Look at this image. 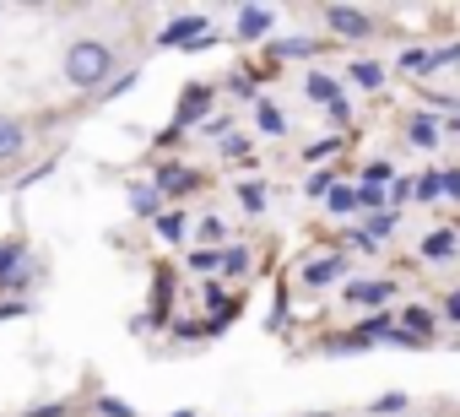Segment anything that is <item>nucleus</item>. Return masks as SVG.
I'll list each match as a JSON object with an SVG mask.
<instances>
[{
  "mask_svg": "<svg viewBox=\"0 0 460 417\" xmlns=\"http://www.w3.org/2000/svg\"><path fill=\"white\" fill-rule=\"evenodd\" d=\"M109 76H114V49L103 39H76L66 49V87L98 93V87H109Z\"/></svg>",
  "mask_w": 460,
  "mask_h": 417,
  "instance_id": "nucleus-1",
  "label": "nucleus"
},
{
  "mask_svg": "<svg viewBox=\"0 0 460 417\" xmlns=\"http://www.w3.org/2000/svg\"><path fill=\"white\" fill-rule=\"evenodd\" d=\"M157 44H163V49H200V44H211V22H206V17H173V22L157 33Z\"/></svg>",
  "mask_w": 460,
  "mask_h": 417,
  "instance_id": "nucleus-2",
  "label": "nucleus"
},
{
  "mask_svg": "<svg viewBox=\"0 0 460 417\" xmlns=\"http://www.w3.org/2000/svg\"><path fill=\"white\" fill-rule=\"evenodd\" d=\"M195 184H200V173L184 168V163H163V168H152V190H157V195H190Z\"/></svg>",
  "mask_w": 460,
  "mask_h": 417,
  "instance_id": "nucleus-3",
  "label": "nucleus"
},
{
  "mask_svg": "<svg viewBox=\"0 0 460 417\" xmlns=\"http://www.w3.org/2000/svg\"><path fill=\"white\" fill-rule=\"evenodd\" d=\"M325 28L331 33H341V39H368V17L358 12V6H325Z\"/></svg>",
  "mask_w": 460,
  "mask_h": 417,
  "instance_id": "nucleus-4",
  "label": "nucleus"
},
{
  "mask_svg": "<svg viewBox=\"0 0 460 417\" xmlns=\"http://www.w3.org/2000/svg\"><path fill=\"white\" fill-rule=\"evenodd\" d=\"M22 146H28V125H22L17 114L0 109V163H6V157H22Z\"/></svg>",
  "mask_w": 460,
  "mask_h": 417,
  "instance_id": "nucleus-5",
  "label": "nucleus"
},
{
  "mask_svg": "<svg viewBox=\"0 0 460 417\" xmlns=\"http://www.w3.org/2000/svg\"><path fill=\"white\" fill-rule=\"evenodd\" d=\"M271 33V12L266 6H239V39L244 44H261Z\"/></svg>",
  "mask_w": 460,
  "mask_h": 417,
  "instance_id": "nucleus-6",
  "label": "nucleus"
},
{
  "mask_svg": "<svg viewBox=\"0 0 460 417\" xmlns=\"http://www.w3.org/2000/svg\"><path fill=\"white\" fill-rule=\"evenodd\" d=\"M385 298H395V288H390V282H347V304L374 309V304H385Z\"/></svg>",
  "mask_w": 460,
  "mask_h": 417,
  "instance_id": "nucleus-7",
  "label": "nucleus"
},
{
  "mask_svg": "<svg viewBox=\"0 0 460 417\" xmlns=\"http://www.w3.org/2000/svg\"><path fill=\"white\" fill-rule=\"evenodd\" d=\"M206 109H211V87H190V93H184V103H179V120H173V130H184V125H190V120H200Z\"/></svg>",
  "mask_w": 460,
  "mask_h": 417,
  "instance_id": "nucleus-8",
  "label": "nucleus"
},
{
  "mask_svg": "<svg viewBox=\"0 0 460 417\" xmlns=\"http://www.w3.org/2000/svg\"><path fill=\"white\" fill-rule=\"evenodd\" d=\"M341 271H347V255H325V261L304 266V282H309V288H325V282H336Z\"/></svg>",
  "mask_w": 460,
  "mask_h": 417,
  "instance_id": "nucleus-9",
  "label": "nucleus"
},
{
  "mask_svg": "<svg viewBox=\"0 0 460 417\" xmlns=\"http://www.w3.org/2000/svg\"><path fill=\"white\" fill-rule=\"evenodd\" d=\"M130 212H136V217H157V212H163V195H157L152 184H130Z\"/></svg>",
  "mask_w": 460,
  "mask_h": 417,
  "instance_id": "nucleus-10",
  "label": "nucleus"
},
{
  "mask_svg": "<svg viewBox=\"0 0 460 417\" xmlns=\"http://www.w3.org/2000/svg\"><path fill=\"white\" fill-rule=\"evenodd\" d=\"M217 271H222V277H244V271H250V250H244V244L217 250Z\"/></svg>",
  "mask_w": 460,
  "mask_h": 417,
  "instance_id": "nucleus-11",
  "label": "nucleus"
},
{
  "mask_svg": "<svg viewBox=\"0 0 460 417\" xmlns=\"http://www.w3.org/2000/svg\"><path fill=\"white\" fill-rule=\"evenodd\" d=\"M304 93H309L314 103H325V109H331V103L341 98V82H336V76H325V71H314V76L304 82Z\"/></svg>",
  "mask_w": 460,
  "mask_h": 417,
  "instance_id": "nucleus-12",
  "label": "nucleus"
},
{
  "mask_svg": "<svg viewBox=\"0 0 460 417\" xmlns=\"http://www.w3.org/2000/svg\"><path fill=\"white\" fill-rule=\"evenodd\" d=\"M255 125H261V136H282V130H288L282 109H277V103H266V98H255Z\"/></svg>",
  "mask_w": 460,
  "mask_h": 417,
  "instance_id": "nucleus-13",
  "label": "nucleus"
},
{
  "mask_svg": "<svg viewBox=\"0 0 460 417\" xmlns=\"http://www.w3.org/2000/svg\"><path fill=\"white\" fill-rule=\"evenodd\" d=\"M438 136H444V130H438L433 114H417V120H411V146H438Z\"/></svg>",
  "mask_w": 460,
  "mask_h": 417,
  "instance_id": "nucleus-14",
  "label": "nucleus"
},
{
  "mask_svg": "<svg viewBox=\"0 0 460 417\" xmlns=\"http://www.w3.org/2000/svg\"><path fill=\"white\" fill-rule=\"evenodd\" d=\"M449 250H455V234L449 228H438V234L422 239V261H449Z\"/></svg>",
  "mask_w": 460,
  "mask_h": 417,
  "instance_id": "nucleus-15",
  "label": "nucleus"
},
{
  "mask_svg": "<svg viewBox=\"0 0 460 417\" xmlns=\"http://www.w3.org/2000/svg\"><path fill=\"white\" fill-rule=\"evenodd\" d=\"M352 82L368 87V93H379V87H385V71H379L374 60H358V66H352Z\"/></svg>",
  "mask_w": 460,
  "mask_h": 417,
  "instance_id": "nucleus-16",
  "label": "nucleus"
},
{
  "mask_svg": "<svg viewBox=\"0 0 460 417\" xmlns=\"http://www.w3.org/2000/svg\"><path fill=\"white\" fill-rule=\"evenodd\" d=\"M325 200H331V212H336V217H352V212H358V190H347V184H336Z\"/></svg>",
  "mask_w": 460,
  "mask_h": 417,
  "instance_id": "nucleus-17",
  "label": "nucleus"
},
{
  "mask_svg": "<svg viewBox=\"0 0 460 417\" xmlns=\"http://www.w3.org/2000/svg\"><path fill=\"white\" fill-rule=\"evenodd\" d=\"M239 200H244V212H250V217H261V212H266V184H255V179L239 184Z\"/></svg>",
  "mask_w": 460,
  "mask_h": 417,
  "instance_id": "nucleus-18",
  "label": "nucleus"
},
{
  "mask_svg": "<svg viewBox=\"0 0 460 417\" xmlns=\"http://www.w3.org/2000/svg\"><path fill=\"white\" fill-rule=\"evenodd\" d=\"M152 223H157V234H163L168 244H173V239H184V212H157Z\"/></svg>",
  "mask_w": 460,
  "mask_h": 417,
  "instance_id": "nucleus-19",
  "label": "nucleus"
},
{
  "mask_svg": "<svg viewBox=\"0 0 460 417\" xmlns=\"http://www.w3.org/2000/svg\"><path fill=\"white\" fill-rule=\"evenodd\" d=\"M17 266H22V244H6V250H0V288L17 277Z\"/></svg>",
  "mask_w": 460,
  "mask_h": 417,
  "instance_id": "nucleus-20",
  "label": "nucleus"
},
{
  "mask_svg": "<svg viewBox=\"0 0 460 417\" xmlns=\"http://www.w3.org/2000/svg\"><path fill=\"white\" fill-rule=\"evenodd\" d=\"M401 331H411L417 342H428V331H433V315H428V309H406V325H401Z\"/></svg>",
  "mask_w": 460,
  "mask_h": 417,
  "instance_id": "nucleus-21",
  "label": "nucleus"
},
{
  "mask_svg": "<svg viewBox=\"0 0 460 417\" xmlns=\"http://www.w3.org/2000/svg\"><path fill=\"white\" fill-rule=\"evenodd\" d=\"M390 173H395V168H390L385 157H374V163H363V184H368V190H379V184H385Z\"/></svg>",
  "mask_w": 460,
  "mask_h": 417,
  "instance_id": "nucleus-22",
  "label": "nucleus"
},
{
  "mask_svg": "<svg viewBox=\"0 0 460 417\" xmlns=\"http://www.w3.org/2000/svg\"><path fill=\"white\" fill-rule=\"evenodd\" d=\"M411 190H417L422 200H438V195H444V173H422V179H417Z\"/></svg>",
  "mask_w": 460,
  "mask_h": 417,
  "instance_id": "nucleus-23",
  "label": "nucleus"
},
{
  "mask_svg": "<svg viewBox=\"0 0 460 417\" xmlns=\"http://www.w3.org/2000/svg\"><path fill=\"white\" fill-rule=\"evenodd\" d=\"M395 223H401L395 212H374V217H368V239H385V234H395Z\"/></svg>",
  "mask_w": 460,
  "mask_h": 417,
  "instance_id": "nucleus-24",
  "label": "nucleus"
},
{
  "mask_svg": "<svg viewBox=\"0 0 460 417\" xmlns=\"http://www.w3.org/2000/svg\"><path fill=\"white\" fill-rule=\"evenodd\" d=\"M98 412H103V417H136V406L119 401V395H98Z\"/></svg>",
  "mask_w": 460,
  "mask_h": 417,
  "instance_id": "nucleus-25",
  "label": "nucleus"
},
{
  "mask_svg": "<svg viewBox=\"0 0 460 417\" xmlns=\"http://www.w3.org/2000/svg\"><path fill=\"white\" fill-rule=\"evenodd\" d=\"M190 271L211 277V271H217V250H190Z\"/></svg>",
  "mask_w": 460,
  "mask_h": 417,
  "instance_id": "nucleus-26",
  "label": "nucleus"
},
{
  "mask_svg": "<svg viewBox=\"0 0 460 417\" xmlns=\"http://www.w3.org/2000/svg\"><path fill=\"white\" fill-rule=\"evenodd\" d=\"M22 417H71V401H44V406H28Z\"/></svg>",
  "mask_w": 460,
  "mask_h": 417,
  "instance_id": "nucleus-27",
  "label": "nucleus"
},
{
  "mask_svg": "<svg viewBox=\"0 0 460 417\" xmlns=\"http://www.w3.org/2000/svg\"><path fill=\"white\" fill-rule=\"evenodd\" d=\"M331 190H336V173H331V168H325V173H314V179H309V195H331Z\"/></svg>",
  "mask_w": 460,
  "mask_h": 417,
  "instance_id": "nucleus-28",
  "label": "nucleus"
},
{
  "mask_svg": "<svg viewBox=\"0 0 460 417\" xmlns=\"http://www.w3.org/2000/svg\"><path fill=\"white\" fill-rule=\"evenodd\" d=\"M277 55L288 60V55H314V44L309 39H293V44H277Z\"/></svg>",
  "mask_w": 460,
  "mask_h": 417,
  "instance_id": "nucleus-29",
  "label": "nucleus"
},
{
  "mask_svg": "<svg viewBox=\"0 0 460 417\" xmlns=\"http://www.w3.org/2000/svg\"><path fill=\"white\" fill-rule=\"evenodd\" d=\"M200 239H211V244H222V217H206V223H200Z\"/></svg>",
  "mask_w": 460,
  "mask_h": 417,
  "instance_id": "nucleus-30",
  "label": "nucleus"
},
{
  "mask_svg": "<svg viewBox=\"0 0 460 417\" xmlns=\"http://www.w3.org/2000/svg\"><path fill=\"white\" fill-rule=\"evenodd\" d=\"M401 406H406V395H401V390H395V395H379V401H374V412H401Z\"/></svg>",
  "mask_w": 460,
  "mask_h": 417,
  "instance_id": "nucleus-31",
  "label": "nucleus"
},
{
  "mask_svg": "<svg viewBox=\"0 0 460 417\" xmlns=\"http://www.w3.org/2000/svg\"><path fill=\"white\" fill-rule=\"evenodd\" d=\"M244 146H250L244 136H222V152H227V157H244Z\"/></svg>",
  "mask_w": 460,
  "mask_h": 417,
  "instance_id": "nucleus-32",
  "label": "nucleus"
},
{
  "mask_svg": "<svg viewBox=\"0 0 460 417\" xmlns=\"http://www.w3.org/2000/svg\"><path fill=\"white\" fill-rule=\"evenodd\" d=\"M347 244H352V250H358V255H368V250H374V239H368V234H358V228H352V234H347Z\"/></svg>",
  "mask_w": 460,
  "mask_h": 417,
  "instance_id": "nucleus-33",
  "label": "nucleus"
},
{
  "mask_svg": "<svg viewBox=\"0 0 460 417\" xmlns=\"http://www.w3.org/2000/svg\"><path fill=\"white\" fill-rule=\"evenodd\" d=\"M227 87H234L239 98H255V82H250V76H234V82H227Z\"/></svg>",
  "mask_w": 460,
  "mask_h": 417,
  "instance_id": "nucleus-34",
  "label": "nucleus"
},
{
  "mask_svg": "<svg viewBox=\"0 0 460 417\" xmlns=\"http://www.w3.org/2000/svg\"><path fill=\"white\" fill-rule=\"evenodd\" d=\"M401 66H406V71H428V55H422V49H411V55H406Z\"/></svg>",
  "mask_w": 460,
  "mask_h": 417,
  "instance_id": "nucleus-35",
  "label": "nucleus"
},
{
  "mask_svg": "<svg viewBox=\"0 0 460 417\" xmlns=\"http://www.w3.org/2000/svg\"><path fill=\"white\" fill-rule=\"evenodd\" d=\"M336 146H341V141H336V136H331V141H314V146H309V157H331V152H336Z\"/></svg>",
  "mask_w": 460,
  "mask_h": 417,
  "instance_id": "nucleus-36",
  "label": "nucleus"
},
{
  "mask_svg": "<svg viewBox=\"0 0 460 417\" xmlns=\"http://www.w3.org/2000/svg\"><path fill=\"white\" fill-rule=\"evenodd\" d=\"M444 195H455V200H460V168H455V173H444Z\"/></svg>",
  "mask_w": 460,
  "mask_h": 417,
  "instance_id": "nucleus-37",
  "label": "nucleus"
},
{
  "mask_svg": "<svg viewBox=\"0 0 460 417\" xmlns=\"http://www.w3.org/2000/svg\"><path fill=\"white\" fill-rule=\"evenodd\" d=\"M444 315H449V320H460V293H449V304H444Z\"/></svg>",
  "mask_w": 460,
  "mask_h": 417,
  "instance_id": "nucleus-38",
  "label": "nucleus"
},
{
  "mask_svg": "<svg viewBox=\"0 0 460 417\" xmlns=\"http://www.w3.org/2000/svg\"><path fill=\"white\" fill-rule=\"evenodd\" d=\"M168 417H195V412H168Z\"/></svg>",
  "mask_w": 460,
  "mask_h": 417,
  "instance_id": "nucleus-39",
  "label": "nucleus"
},
{
  "mask_svg": "<svg viewBox=\"0 0 460 417\" xmlns=\"http://www.w3.org/2000/svg\"><path fill=\"white\" fill-rule=\"evenodd\" d=\"M455 136H460V120H455Z\"/></svg>",
  "mask_w": 460,
  "mask_h": 417,
  "instance_id": "nucleus-40",
  "label": "nucleus"
}]
</instances>
